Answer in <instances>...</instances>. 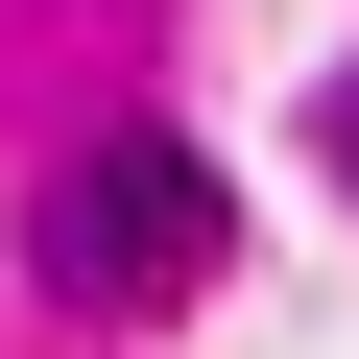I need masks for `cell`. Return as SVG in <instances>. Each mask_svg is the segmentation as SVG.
Masks as SVG:
<instances>
[{"label":"cell","instance_id":"cell-1","mask_svg":"<svg viewBox=\"0 0 359 359\" xmlns=\"http://www.w3.org/2000/svg\"><path fill=\"white\" fill-rule=\"evenodd\" d=\"M25 264H48L72 311H192V287L240 264V192H216L168 120H120V144H72L48 192H25Z\"/></svg>","mask_w":359,"mask_h":359},{"label":"cell","instance_id":"cell-2","mask_svg":"<svg viewBox=\"0 0 359 359\" xmlns=\"http://www.w3.org/2000/svg\"><path fill=\"white\" fill-rule=\"evenodd\" d=\"M335 168H359V96H335Z\"/></svg>","mask_w":359,"mask_h":359}]
</instances>
